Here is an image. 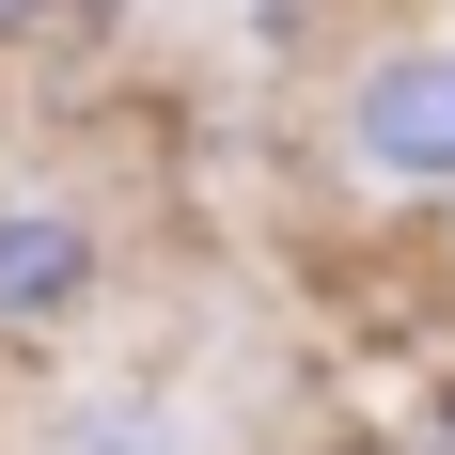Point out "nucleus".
Returning a JSON list of instances; mask_svg holds the SVG:
<instances>
[{
  "label": "nucleus",
  "instance_id": "39448f33",
  "mask_svg": "<svg viewBox=\"0 0 455 455\" xmlns=\"http://www.w3.org/2000/svg\"><path fill=\"white\" fill-rule=\"evenodd\" d=\"M32 16H47V0H0V32H32Z\"/></svg>",
  "mask_w": 455,
  "mask_h": 455
},
{
  "label": "nucleus",
  "instance_id": "f257e3e1",
  "mask_svg": "<svg viewBox=\"0 0 455 455\" xmlns=\"http://www.w3.org/2000/svg\"><path fill=\"white\" fill-rule=\"evenodd\" d=\"M330 141H346V173H362V188L440 204V188H455V32H393V47H362V79H346Z\"/></svg>",
  "mask_w": 455,
  "mask_h": 455
},
{
  "label": "nucleus",
  "instance_id": "20e7f679",
  "mask_svg": "<svg viewBox=\"0 0 455 455\" xmlns=\"http://www.w3.org/2000/svg\"><path fill=\"white\" fill-rule=\"evenodd\" d=\"M47 16H63V32H110V16H126V0H47Z\"/></svg>",
  "mask_w": 455,
  "mask_h": 455
},
{
  "label": "nucleus",
  "instance_id": "423d86ee",
  "mask_svg": "<svg viewBox=\"0 0 455 455\" xmlns=\"http://www.w3.org/2000/svg\"><path fill=\"white\" fill-rule=\"evenodd\" d=\"M440 440H455V409H440Z\"/></svg>",
  "mask_w": 455,
  "mask_h": 455
},
{
  "label": "nucleus",
  "instance_id": "7ed1b4c3",
  "mask_svg": "<svg viewBox=\"0 0 455 455\" xmlns=\"http://www.w3.org/2000/svg\"><path fill=\"white\" fill-rule=\"evenodd\" d=\"M63 455H157V409L141 393H94V409H63Z\"/></svg>",
  "mask_w": 455,
  "mask_h": 455
},
{
  "label": "nucleus",
  "instance_id": "f03ea898",
  "mask_svg": "<svg viewBox=\"0 0 455 455\" xmlns=\"http://www.w3.org/2000/svg\"><path fill=\"white\" fill-rule=\"evenodd\" d=\"M94 283H110V251H94V220H79V204L0 188V346L79 330V315H94Z\"/></svg>",
  "mask_w": 455,
  "mask_h": 455
}]
</instances>
